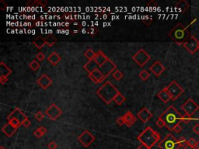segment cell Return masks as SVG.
<instances>
[{"instance_id":"ab89813d","label":"cell","mask_w":199,"mask_h":149,"mask_svg":"<svg viewBox=\"0 0 199 149\" xmlns=\"http://www.w3.org/2000/svg\"><path fill=\"white\" fill-rule=\"evenodd\" d=\"M155 124H156V126H157L158 127H160V128H162V127H165V124H164L163 121V120H162L160 117L158 118V120H156Z\"/></svg>"},{"instance_id":"44dd1931","label":"cell","mask_w":199,"mask_h":149,"mask_svg":"<svg viewBox=\"0 0 199 149\" xmlns=\"http://www.w3.org/2000/svg\"><path fill=\"white\" fill-rule=\"evenodd\" d=\"M123 117H124L125 124H126L129 127H130L131 126H132L133 124H135V121H136V117H135V116L133 115L132 113H131L130 111L127 112L126 114L123 116Z\"/></svg>"},{"instance_id":"e0dca14e","label":"cell","mask_w":199,"mask_h":149,"mask_svg":"<svg viewBox=\"0 0 199 149\" xmlns=\"http://www.w3.org/2000/svg\"><path fill=\"white\" fill-rule=\"evenodd\" d=\"M89 79H91L93 82L97 83H97L101 82L102 81L105 79V76L104 75V74H103V73H102L98 69V68L93 71L92 73H89Z\"/></svg>"},{"instance_id":"9c48e42d","label":"cell","mask_w":199,"mask_h":149,"mask_svg":"<svg viewBox=\"0 0 199 149\" xmlns=\"http://www.w3.org/2000/svg\"><path fill=\"white\" fill-rule=\"evenodd\" d=\"M183 47L190 54H194L196 53L198 50H199V41L195 36H191V37L183 44Z\"/></svg>"},{"instance_id":"cb8c5ba5","label":"cell","mask_w":199,"mask_h":149,"mask_svg":"<svg viewBox=\"0 0 199 149\" xmlns=\"http://www.w3.org/2000/svg\"><path fill=\"white\" fill-rule=\"evenodd\" d=\"M0 73L1 76L8 77L12 73V70L3 61L0 62Z\"/></svg>"},{"instance_id":"f35d334b","label":"cell","mask_w":199,"mask_h":149,"mask_svg":"<svg viewBox=\"0 0 199 149\" xmlns=\"http://www.w3.org/2000/svg\"><path fill=\"white\" fill-rule=\"evenodd\" d=\"M36 57H37V59L39 61H44L45 59V54H44V53H42V52H39L38 54H37Z\"/></svg>"},{"instance_id":"52a82bcc","label":"cell","mask_w":199,"mask_h":149,"mask_svg":"<svg viewBox=\"0 0 199 149\" xmlns=\"http://www.w3.org/2000/svg\"><path fill=\"white\" fill-rule=\"evenodd\" d=\"M181 110L184 112L185 115L192 116L199 110V105L190 98L181 106Z\"/></svg>"},{"instance_id":"4316f807","label":"cell","mask_w":199,"mask_h":149,"mask_svg":"<svg viewBox=\"0 0 199 149\" xmlns=\"http://www.w3.org/2000/svg\"><path fill=\"white\" fill-rule=\"evenodd\" d=\"M47 132H48V130H47L46 127H40L39 128L36 129V130H34L33 135H34L36 137H37V138H41V137L45 135Z\"/></svg>"},{"instance_id":"d6a6232c","label":"cell","mask_w":199,"mask_h":149,"mask_svg":"<svg viewBox=\"0 0 199 149\" xmlns=\"http://www.w3.org/2000/svg\"><path fill=\"white\" fill-rule=\"evenodd\" d=\"M29 66H30V68H31V70L37 71V69L40 68V64H39V62H37V61L33 60V61H32L31 63H30Z\"/></svg>"},{"instance_id":"ac0fdd59","label":"cell","mask_w":199,"mask_h":149,"mask_svg":"<svg viewBox=\"0 0 199 149\" xmlns=\"http://www.w3.org/2000/svg\"><path fill=\"white\" fill-rule=\"evenodd\" d=\"M108 59H109V58H108L103 53V51H99L97 52V53H96L95 58H93L94 61L97 64V65L99 67L102 66V65H103ZM99 67H98V68H99Z\"/></svg>"},{"instance_id":"d590c367","label":"cell","mask_w":199,"mask_h":149,"mask_svg":"<svg viewBox=\"0 0 199 149\" xmlns=\"http://www.w3.org/2000/svg\"><path fill=\"white\" fill-rule=\"evenodd\" d=\"M8 122L10 123L12 126L15 127H16L17 129L20 126L21 124H22L20 122V121H19L18 120H17V119H15V118H14V119H12V120H10V121H8Z\"/></svg>"},{"instance_id":"9a60e30c","label":"cell","mask_w":199,"mask_h":149,"mask_svg":"<svg viewBox=\"0 0 199 149\" xmlns=\"http://www.w3.org/2000/svg\"><path fill=\"white\" fill-rule=\"evenodd\" d=\"M37 83L41 87L42 89H47L52 84V79H50L48 76V74H43L39 79H37Z\"/></svg>"},{"instance_id":"f907efd6","label":"cell","mask_w":199,"mask_h":149,"mask_svg":"<svg viewBox=\"0 0 199 149\" xmlns=\"http://www.w3.org/2000/svg\"><path fill=\"white\" fill-rule=\"evenodd\" d=\"M138 149H151V148H149V146L144 145V144H141V145L138 147Z\"/></svg>"},{"instance_id":"6da1fadb","label":"cell","mask_w":199,"mask_h":149,"mask_svg":"<svg viewBox=\"0 0 199 149\" xmlns=\"http://www.w3.org/2000/svg\"><path fill=\"white\" fill-rule=\"evenodd\" d=\"M183 116L174 107V106H170L160 116L165 124V127L169 130H173L177 124L183 122Z\"/></svg>"},{"instance_id":"681fc988","label":"cell","mask_w":199,"mask_h":149,"mask_svg":"<svg viewBox=\"0 0 199 149\" xmlns=\"http://www.w3.org/2000/svg\"><path fill=\"white\" fill-rule=\"evenodd\" d=\"M153 22V19L150 17V18L147 19V20H143V23H145L146 26H149V25H150V23Z\"/></svg>"},{"instance_id":"b9f144b4","label":"cell","mask_w":199,"mask_h":149,"mask_svg":"<svg viewBox=\"0 0 199 149\" xmlns=\"http://www.w3.org/2000/svg\"><path fill=\"white\" fill-rule=\"evenodd\" d=\"M181 130H182V127H181V125H180V124H177V125L174 127L173 131H174V132L176 133V134H179V133L181 132Z\"/></svg>"},{"instance_id":"e575fe53","label":"cell","mask_w":199,"mask_h":149,"mask_svg":"<svg viewBox=\"0 0 199 149\" xmlns=\"http://www.w3.org/2000/svg\"><path fill=\"white\" fill-rule=\"evenodd\" d=\"M198 120V118H194L192 117V116H187V115H184V116H183V122L186 123V124H188V123H190L191 121H192V120Z\"/></svg>"},{"instance_id":"3957f363","label":"cell","mask_w":199,"mask_h":149,"mask_svg":"<svg viewBox=\"0 0 199 149\" xmlns=\"http://www.w3.org/2000/svg\"><path fill=\"white\" fill-rule=\"evenodd\" d=\"M120 92L114 87L113 84L110 83V81H107L104 85H102L97 91L98 96L106 103V104H110L112 101H114V98Z\"/></svg>"},{"instance_id":"4dcf8cb0","label":"cell","mask_w":199,"mask_h":149,"mask_svg":"<svg viewBox=\"0 0 199 149\" xmlns=\"http://www.w3.org/2000/svg\"><path fill=\"white\" fill-rule=\"evenodd\" d=\"M112 76L114 77V79L119 81L122 79L123 76H124V74L120 70H115L114 72L112 73Z\"/></svg>"},{"instance_id":"7a4b0ae2","label":"cell","mask_w":199,"mask_h":149,"mask_svg":"<svg viewBox=\"0 0 199 149\" xmlns=\"http://www.w3.org/2000/svg\"><path fill=\"white\" fill-rule=\"evenodd\" d=\"M197 20V18L192 21L188 26L184 27L181 23H176V25L169 32V36L176 44L183 45L187 40L191 37V33L188 31V27L192 24L195 21Z\"/></svg>"},{"instance_id":"7402d4cb","label":"cell","mask_w":199,"mask_h":149,"mask_svg":"<svg viewBox=\"0 0 199 149\" xmlns=\"http://www.w3.org/2000/svg\"><path fill=\"white\" fill-rule=\"evenodd\" d=\"M48 61L53 65H56L61 61V56L57 52H52V54L48 57Z\"/></svg>"},{"instance_id":"83f0119b","label":"cell","mask_w":199,"mask_h":149,"mask_svg":"<svg viewBox=\"0 0 199 149\" xmlns=\"http://www.w3.org/2000/svg\"><path fill=\"white\" fill-rule=\"evenodd\" d=\"M44 39H45V41H46V43H47V45H48V47H50V48L54 45V43H56V41H57V40H56L55 38H54V36H52V34L47 36Z\"/></svg>"},{"instance_id":"ee69618b","label":"cell","mask_w":199,"mask_h":149,"mask_svg":"<svg viewBox=\"0 0 199 149\" xmlns=\"http://www.w3.org/2000/svg\"><path fill=\"white\" fill-rule=\"evenodd\" d=\"M193 132L196 134V135H199V124H195V126L193 127Z\"/></svg>"},{"instance_id":"11a10c76","label":"cell","mask_w":199,"mask_h":149,"mask_svg":"<svg viewBox=\"0 0 199 149\" xmlns=\"http://www.w3.org/2000/svg\"><path fill=\"white\" fill-rule=\"evenodd\" d=\"M82 32H83V33H85L86 32V30H82Z\"/></svg>"},{"instance_id":"db71d44e","label":"cell","mask_w":199,"mask_h":149,"mask_svg":"<svg viewBox=\"0 0 199 149\" xmlns=\"http://www.w3.org/2000/svg\"><path fill=\"white\" fill-rule=\"evenodd\" d=\"M195 148L199 149V141H197V144H196V145H195Z\"/></svg>"},{"instance_id":"277c9868","label":"cell","mask_w":199,"mask_h":149,"mask_svg":"<svg viewBox=\"0 0 199 149\" xmlns=\"http://www.w3.org/2000/svg\"><path fill=\"white\" fill-rule=\"evenodd\" d=\"M137 139L141 142V144H144L152 148L160 140V135L151 127H147L137 137Z\"/></svg>"},{"instance_id":"836d02e7","label":"cell","mask_w":199,"mask_h":149,"mask_svg":"<svg viewBox=\"0 0 199 149\" xmlns=\"http://www.w3.org/2000/svg\"><path fill=\"white\" fill-rule=\"evenodd\" d=\"M178 142L180 148H184L185 146L187 145V141L186 138L184 137H180V138L178 139Z\"/></svg>"},{"instance_id":"7bdbcfd3","label":"cell","mask_w":199,"mask_h":149,"mask_svg":"<svg viewBox=\"0 0 199 149\" xmlns=\"http://www.w3.org/2000/svg\"><path fill=\"white\" fill-rule=\"evenodd\" d=\"M117 124H118L119 126H122V125H124V124H125L124 120V117H123V116H120V117H118V119H117Z\"/></svg>"},{"instance_id":"6f0895ef","label":"cell","mask_w":199,"mask_h":149,"mask_svg":"<svg viewBox=\"0 0 199 149\" xmlns=\"http://www.w3.org/2000/svg\"><path fill=\"white\" fill-rule=\"evenodd\" d=\"M77 32H78V31H77V30H74V31H73V33H77Z\"/></svg>"},{"instance_id":"ffe728a7","label":"cell","mask_w":199,"mask_h":149,"mask_svg":"<svg viewBox=\"0 0 199 149\" xmlns=\"http://www.w3.org/2000/svg\"><path fill=\"white\" fill-rule=\"evenodd\" d=\"M157 97L164 103H167L168 102L172 99L171 95H170V93H168V91L166 90V87L162 89L161 91L159 92V93L157 94Z\"/></svg>"},{"instance_id":"f546056e","label":"cell","mask_w":199,"mask_h":149,"mask_svg":"<svg viewBox=\"0 0 199 149\" xmlns=\"http://www.w3.org/2000/svg\"><path fill=\"white\" fill-rule=\"evenodd\" d=\"M84 56L88 59L89 61L93 60V58H95L96 53L93 51L92 49H88L84 53Z\"/></svg>"},{"instance_id":"603a6c76","label":"cell","mask_w":199,"mask_h":149,"mask_svg":"<svg viewBox=\"0 0 199 149\" xmlns=\"http://www.w3.org/2000/svg\"><path fill=\"white\" fill-rule=\"evenodd\" d=\"M98 67L99 66H98L97 64L94 61V60H91L89 61L86 64H84L83 68H85V70L87 71V72L89 74V73L93 72V71L96 70V69H97Z\"/></svg>"},{"instance_id":"d4e9b609","label":"cell","mask_w":199,"mask_h":149,"mask_svg":"<svg viewBox=\"0 0 199 149\" xmlns=\"http://www.w3.org/2000/svg\"><path fill=\"white\" fill-rule=\"evenodd\" d=\"M33 43L38 49H41L43 47H44L47 44L45 41V39L41 37H37L35 40H33Z\"/></svg>"},{"instance_id":"f1b7e54d","label":"cell","mask_w":199,"mask_h":149,"mask_svg":"<svg viewBox=\"0 0 199 149\" xmlns=\"http://www.w3.org/2000/svg\"><path fill=\"white\" fill-rule=\"evenodd\" d=\"M125 100H126L125 96H124V95H123L121 93H118V95L115 96V98H114V101L115 102V103H116L118 106L121 105V104H122L125 101Z\"/></svg>"},{"instance_id":"f5cc1de1","label":"cell","mask_w":199,"mask_h":149,"mask_svg":"<svg viewBox=\"0 0 199 149\" xmlns=\"http://www.w3.org/2000/svg\"><path fill=\"white\" fill-rule=\"evenodd\" d=\"M182 149H196V148H195L191 147V146H189V145H187V146H185L184 148H182Z\"/></svg>"},{"instance_id":"8fae6325","label":"cell","mask_w":199,"mask_h":149,"mask_svg":"<svg viewBox=\"0 0 199 149\" xmlns=\"http://www.w3.org/2000/svg\"><path fill=\"white\" fill-rule=\"evenodd\" d=\"M62 110H61L60 108L58 107V106L54 103H52L45 111L46 115H47L50 119H52V120H55L56 119H58V118L62 115Z\"/></svg>"},{"instance_id":"f6af8a7d","label":"cell","mask_w":199,"mask_h":149,"mask_svg":"<svg viewBox=\"0 0 199 149\" xmlns=\"http://www.w3.org/2000/svg\"><path fill=\"white\" fill-rule=\"evenodd\" d=\"M148 6L149 7H153V8H156L157 7V3L155 2V1H153V0H152V1H150V2L148 3Z\"/></svg>"},{"instance_id":"30bf717a","label":"cell","mask_w":199,"mask_h":149,"mask_svg":"<svg viewBox=\"0 0 199 149\" xmlns=\"http://www.w3.org/2000/svg\"><path fill=\"white\" fill-rule=\"evenodd\" d=\"M78 141L84 146L87 148L89 145H91L93 142L95 141V136L93 135L89 130H84L79 137H78Z\"/></svg>"},{"instance_id":"60d3db41","label":"cell","mask_w":199,"mask_h":149,"mask_svg":"<svg viewBox=\"0 0 199 149\" xmlns=\"http://www.w3.org/2000/svg\"><path fill=\"white\" fill-rule=\"evenodd\" d=\"M58 148V145L54 141H51L48 145V149H56Z\"/></svg>"},{"instance_id":"74e56055","label":"cell","mask_w":199,"mask_h":149,"mask_svg":"<svg viewBox=\"0 0 199 149\" xmlns=\"http://www.w3.org/2000/svg\"><path fill=\"white\" fill-rule=\"evenodd\" d=\"M35 116V118L38 120V121H41V120H42L44 118V114L42 112L38 111L37 114H35V116Z\"/></svg>"},{"instance_id":"4fadbf2b","label":"cell","mask_w":199,"mask_h":149,"mask_svg":"<svg viewBox=\"0 0 199 149\" xmlns=\"http://www.w3.org/2000/svg\"><path fill=\"white\" fill-rule=\"evenodd\" d=\"M14 118L15 119H17L21 124H22L25 120H27V116H26V115H25L20 109H18V108H16L15 110H12L10 114H9L8 116H7V120H8V121H10V120H12V119H14Z\"/></svg>"},{"instance_id":"1f68e13d","label":"cell","mask_w":199,"mask_h":149,"mask_svg":"<svg viewBox=\"0 0 199 149\" xmlns=\"http://www.w3.org/2000/svg\"><path fill=\"white\" fill-rule=\"evenodd\" d=\"M149 76H150L149 73L147 71L145 70V69L142 71L141 72H140V74H139V77H140V79H141L142 81H146L148 79H149Z\"/></svg>"},{"instance_id":"bcb514c9","label":"cell","mask_w":199,"mask_h":149,"mask_svg":"<svg viewBox=\"0 0 199 149\" xmlns=\"http://www.w3.org/2000/svg\"><path fill=\"white\" fill-rule=\"evenodd\" d=\"M6 7H7V4H6L3 0H2V1L0 2V9H1V10H4Z\"/></svg>"},{"instance_id":"5bb4252c","label":"cell","mask_w":199,"mask_h":149,"mask_svg":"<svg viewBox=\"0 0 199 149\" xmlns=\"http://www.w3.org/2000/svg\"><path fill=\"white\" fill-rule=\"evenodd\" d=\"M165 69H166L165 67L163 66V64H162L160 61H156L154 62L149 68V70L153 73L155 77H160L162 73L165 71Z\"/></svg>"},{"instance_id":"8992f818","label":"cell","mask_w":199,"mask_h":149,"mask_svg":"<svg viewBox=\"0 0 199 149\" xmlns=\"http://www.w3.org/2000/svg\"><path fill=\"white\" fill-rule=\"evenodd\" d=\"M166 90L168 93H170L171 95L172 100H176L178 99L180 95H182L183 93H184V89H183L182 87L179 85L178 83L176 82V81H173L171 82L166 87Z\"/></svg>"},{"instance_id":"816d5d0a","label":"cell","mask_w":199,"mask_h":149,"mask_svg":"<svg viewBox=\"0 0 199 149\" xmlns=\"http://www.w3.org/2000/svg\"><path fill=\"white\" fill-rule=\"evenodd\" d=\"M39 3L41 6H45L46 5L48 4V2L46 0H40Z\"/></svg>"},{"instance_id":"9f6ffc18","label":"cell","mask_w":199,"mask_h":149,"mask_svg":"<svg viewBox=\"0 0 199 149\" xmlns=\"http://www.w3.org/2000/svg\"><path fill=\"white\" fill-rule=\"evenodd\" d=\"M0 149H6L3 146H0Z\"/></svg>"},{"instance_id":"ba28073f","label":"cell","mask_w":199,"mask_h":149,"mask_svg":"<svg viewBox=\"0 0 199 149\" xmlns=\"http://www.w3.org/2000/svg\"><path fill=\"white\" fill-rule=\"evenodd\" d=\"M132 59L139 64L140 67H143L150 59L151 57L149 56L147 52L143 49L139 50L136 54L132 57Z\"/></svg>"},{"instance_id":"c3c4849f","label":"cell","mask_w":199,"mask_h":149,"mask_svg":"<svg viewBox=\"0 0 199 149\" xmlns=\"http://www.w3.org/2000/svg\"><path fill=\"white\" fill-rule=\"evenodd\" d=\"M22 125H23L24 127H28L31 125V121L28 120V118H27V120H25L23 123H22Z\"/></svg>"},{"instance_id":"7c38bea8","label":"cell","mask_w":199,"mask_h":149,"mask_svg":"<svg viewBox=\"0 0 199 149\" xmlns=\"http://www.w3.org/2000/svg\"><path fill=\"white\" fill-rule=\"evenodd\" d=\"M116 68H117L116 64H114L112 61H110V59H108V60L102 66L99 67L98 69L104 74V75L106 78V77H107L109 74H111L112 72H114V71L116 69Z\"/></svg>"},{"instance_id":"7dc6e473","label":"cell","mask_w":199,"mask_h":149,"mask_svg":"<svg viewBox=\"0 0 199 149\" xmlns=\"http://www.w3.org/2000/svg\"><path fill=\"white\" fill-rule=\"evenodd\" d=\"M7 81H8V79H7V77H4V76H0V83L2 84V85H4L7 82Z\"/></svg>"},{"instance_id":"d6986e66","label":"cell","mask_w":199,"mask_h":149,"mask_svg":"<svg viewBox=\"0 0 199 149\" xmlns=\"http://www.w3.org/2000/svg\"><path fill=\"white\" fill-rule=\"evenodd\" d=\"M17 129L15 127L12 126L9 122L7 123L5 126L2 127V132L4 133L5 135L7 137H12V135H14L16 131H17Z\"/></svg>"},{"instance_id":"5b68a950","label":"cell","mask_w":199,"mask_h":149,"mask_svg":"<svg viewBox=\"0 0 199 149\" xmlns=\"http://www.w3.org/2000/svg\"><path fill=\"white\" fill-rule=\"evenodd\" d=\"M158 146L160 149H179L180 148L178 140L171 134H167Z\"/></svg>"},{"instance_id":"2e32d148","label":"cell","mask_w":199,"mask_h":149,"mask_svg":"<svg viewBox=\"0 0 199 149\" xmlns=\"http://www.w3.org/2000/svg\"><path fill=\"white\" fill-rule=\"evenodd\" d=\"M153 114H152V112L149 111L146 107L142 108L137 115L138 118H139L143 123H146L147 121H149L153 117Z\"/></svg>"},{"instance_id":"484cf974","label":"cell","mask_w":199,"mask_h":149,"mask_svg":"<svg viewBox=\"0 0 199 149\" xmlns=\"http://www.w3.org/2000/svg\"><path fill=\"white\" fill-rule=\"evenodd\" d=\"M176 7L177 8V9H178L179 11L183 12H185V11L188 9L189 4L187 2L182 0V1H180V2H178L177 3H176Z\"/></svg>"},{"instance_id":"8d00e7d4","label":"cell","mask_w":199,"mask_h":149,"mask_svg":"<svg viewBox=\"0 0 199 149\" xmlns=\"http://www.w3.org/2000/svg\"><path fill=\"white\" fill-rule=\"evenodd\" d=\"M197 141H196L194 137H191V138H190L188 141H187V145L191 146V147L195 148V145L197 144Z\"/></svg>"}]
</instances>
